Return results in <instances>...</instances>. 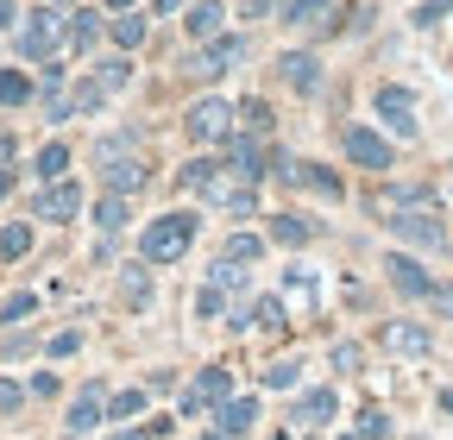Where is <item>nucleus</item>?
I'll return each instance as SVG.
<instances>
[{
  "label": "nucleus",
  "instance_id": "obj_1",
  "mask_svg": "<svg viewBox=\"0 0 453 440\" xmlns=\"http://www.w3.org/2000/svg\"><path fill=\"white\" fill-rule=\"evenodd\" d=\"M95 183L107 189V195H145V183H151V163H145V151H139V133H107V139H95Z\"/></svg>",
  "mask_w": 453,
  "mask_h": 440
},
{
  "label": "nucleus",
  "instance_id": "obj_2",
  "mask_svg": "<svg viewBox=\"0 0 453 440\" xmlns=\"http://www.w3.org/2000/svg\"><path fill=\"white\" fill-rule=\"evenodd\" d=\"M196 233H202V214H196V208L151 214L145 227H139V258H145L151 270H164V264H183V258H189V246H196Z\"/></svg>",
  "mask_w": 453,
  "mask_h": 440
},
{
  "label": "nucleus",
  "instance_id": "obj_3",
  "mask_svg": "<svg viewBox=\"0 0 453 440\" xmlns=\"http://www.w3.org/2000/svg\"><path fill=\"white\" fill-rule=\"evenodd\" d=\"M13 50H19V64H50L57 50H70V13L64 7H50V0H38L32 13H19L13 26Z\"/></svg>",
  "mask_w": 453,
  "mask_h": 440
},
{
  "label": "nucleus",
  "instance_id": "obj_4",
  "mask_svg": "<svg viewBox=\"0 0 453 440\" xmlns=\"http://www.w3.org/2000/svg\"><path fill=\"white\" fill-rule=\"evenodd\" d=\"M246 57H252V38L226 26L220 38H208V44H189V57H183V76H189V82H202V88H214L220 76H234Z\"/></svg>",
  "mask_w": 453,
  "mask_h": 440
},
{
  "label": "nucleus",
  "instance_id": "obj_5",
  "mask_svg": "<svg viewBox=\"0 0 453 440\" xmlns=\"http://www.w3.org/2000/svg\"><path fill=\"white\" fill-rule=\"evenodd\" d=\"M290 195H321V201H347V177L334 171V163L321 157H290V151H277V171H271Z\"/></svg>",
  "mask_w": 453,
  "mask_h": 440
},
{
  "label": "nucleus",
  "instance_id": "obj_6",
  "mask_svg": "<svg viewBox=\"0 0 453 440\" xmlns=\"http://www.w3.org/2000/svg\"><path fill=\"white\" fill-rule=\"evenodd\" d=\"M340 157H347L353 171L390 177V171H396V139H390V133H378L372 120H347V126H340Z\"/></svg>",
  "mask_w": 453,
  "mask_h": 440
},
{
  "label": "nucleus",
  "instance_id": "obj_7",
  "mask_svg": "<svg viewBox=\"0 0 453 440\" xmlns=\"http://www.w3.org/2000/svg\"><path fill=\"white\" fill-rule=\"evenodd\" d=\"M372 114H378V133H390L396 145H410L416 133H422V107H416V88L410 82H378L372 88Z\"/></svg>",
  "mask_w": 453,
  "mask_h": 440
},
{
  "label": "nucleus",
  "instance_id": "obj_8",
  "mask_svg": "<svg viewBox=\"0 0 453 440\" xmlns=\"http://www.w3.org/2000/svg\"><path fill=\"white\" fill-rule=\"evenodd\" d=\"M82 214H88V189H82L76 177L38 183L32 201H26V220H44V227H70V220H82Z\"/></svg>",
  "mask_w": 453,
  "mask_h": 440
},
{
  "label": "nucleus",
  "instance_id": "obj_9",
  "mask_svg": "<svg viewBox=\"0 0 453 440\" xmlns=\"http://www.w3.org/2000/svg\"><path fill=\"white\" fill-rule=\"evenodd\" d=\"M240 133V120H234V101L226 95H196L189 101V114H183V139L189 145H226Z\"/></svg>",
  "mask_w": 453,
  "mask_h": 440
},
{
  "label": "nucleus",
  "instance_id": "obj_10",
  "mask_svg": "<svg viewBox=\"0 0 453 440\" xmlns=\"http://www.w3.org/2000/svg\"><path fill=\"white\" fill-rule=\"evenodd\" d=\"M226 397H234V371H226V365H202V371L183 383V397H177V421H202V415H214Z\"/></svg>",
  "mask_w": 453,
  "mask_h": 440
},
{
  "label": "nucleus",
  "instance_id": "obj_11",
  "mask_svg": "<svg viewBox=\"0 0 453 440\" xmlns=\"http://www.w3.org/2000/svg\"><path fill=\"white\" fill-rule=\"evenodd\" d=\"M271 76H277L283 88H290V95H303V101H315V95L327 88V64H321V50H309V44H296V50H277Z\"/></svg>",
  "mask_w": 453,
  "mask_h": 440
},
{
  "label": "nucleus",
  "instance_id": "obj_12",
  "mask_svg": "<svg viewBox=\"0 0 453 440\" xmlns=\"http://www.w3.org/2000/svg\"><path fill=\"white\" fill-rule=\"evenodd\" d=\"M384 227H390V239L403 246V252H441V246H453L441 208H428V214H390Z\"/></svg>",
  "mask_w": 453,
  "mask_h": 440
},
{
  "label": "nucleus",
  "instance_id": "obj_13",
  "mask_svg": "<svg viewBox=\"0 0 453 440\" xmlns=\"http://www.w3.org/2000/svg\"><path fill=\"white\" fill-rule=\"evenodd\" d=\"M220 163H226V171H234L240 183L258 189V183L277 171V151H271V139H246V133H234V139L220 145Z\"/></svg>",
  "mask_w": 453,
  "mask_h": 440
},
{
  "label": "nucleus",
  "instance_id": "obj_14",
  "mask_svg": "<svg viewBox=\"0 0 453 440\" xmlns=\"http://www.w3.org/2000/svg\"><path fill=\"white\" fill-rule=\"evenodd\" d=\"M384 284H390L396 296H403V302H428L441 277H434V270L422 264V252H403V246H396V252L384 258Z\"/></svg>",
  "mask_w": 453,
  "mask_h": 440
},
{
  "label": "nucleus",
  "instance_id": "obj_15",
  "mask_svg": "<svg viewBox=\"0 0 453 440\" xmlns=\"http://www.w3.org/2000/svg\"><path fill=\"white\" fill-rule=\"evenodd\" d=\"M101 428H107V383L88 377L82 391L70 397V409H64V434H70V440H88V434H101Z\"/></svg>",
  "mask_w": 453,
  "mask_h": 440
},
{
  "label": "nucleus",
  "instance_id": "obj_16",
  "mask_svg": "<svg viewBox=\"0 0 453 440\" xmlns=\"http://www.w3.org/2000/svg\"><path fill=\"white\" fill-rule=\"evenodd\" d=\"M277 26L334 38V32H340V0H277Z\"/></svg>",
  "mask_w": 453,
  "mask_h": 440
},
{
  "label": "nucleus",
  "instance_id": "obj_17",
  "mask_svg": "<svg viewBox=\"0 0 453 440\" xmlns=\"http://www.w3.org/2000/svg\"><path fill=\"white\" fill-rule=\"evenodd\" d=\"M428 208H441V189H428V183H384L372 195L378 220H390V214H428Z\"/></svg>",
  "mask_w": 453,
  "mask_h": 440
},
{
  "label": "nucleus",
  "instance_id": "obj_18",
  "mask_svg": "<svg viewBox=\"0 0 453 440\" xmlns=\"http://www.w3.org/2000/svg\"><path fill=\"white\" fill-rule=\"evenodd\" d=\"M265 239H271L277 252H303V246L321 239V220H309L303 208H277V214L265 220Z\"/></svg>",
  "mask_w": 453,
  "mask_h": 440
},
{
  "label": "nucleus",
  "instance_id": "obj_19",
  "mask_svg": "<svg viewBox=\"0 0 453 440\" xmlns=\"http://www.w3.org/2000/svg\"><path fill=\"white\" fill-rule=\"evenodd\" d=\"M378 346L390 359H428L434 353V327L428 321H384L378 327Z\"/></svg>",
  "mask_w": 453,
  "mask_h": 440
},
{
  "label": "nucleus",
  "instance_id": "obj_20",
  "mask_svg": "<svg viewBox=\"0 0 453 440\" xmlns=\"http://www.w3.org/2000/svg\"><path fill=\"white\" fill-rule=\"evenodd\" d=\"M226 19H234V13H226V0H189L177 26H183V44H208V38L226 32Z\"/></svg>",
  "mask_w": 453,
  "mask_h": 440
},
{
  "label": "nucleus",
  "instance_id": "obj_21",
  "mask_svg": "<svg viewBox=\"0 0 453 440\" xmlns=\"http://www.w3.org/2000/svg\"><path fill=\"white\" fill-rule=\"evenodd\" d=\"M334 415H340V397L327 391V383H315V391H296V397H290V421H296V428H327Z\"/></svg>",
  "mask_w": 453,
  "mask_h": 440
},
{
  "label": "nucleus",
  "instance_id": "obj_22",
  "mask_svg": "<svg viewBox=\"0 0 453 440\" xmlns=\"http://www.w3.org/2000/svg\"><path fill=\"white\" fill-rule=\"evenodd\" d=\"M220 177H226V163H220L214 151H196V157H183V171H177V189H183V195H202V201H208Z\"/></svg>",
  "mask_w": 453,
  "mask_h": 440
},
{
  "label": "nucleus",
  "instance_id": "obj_23",
  "mask_svg": "<svg viewBox=\"0 0 453 440\" xmlns=\"http://www.w3.org/2000/svg\"><path fill=\"white\" fill-rule=\"evenodd\" d=\"M258 415H265V409H258V397H252V391H246V397L234 391V397H226V403L214 409V428H220L226 440H246V434L258 428Z\"/></svg>",
  "mask_w": 453,
  "mask_h": 440
},
{
  "label": "nucleus",
  "instance_id": "obj_24",
  "mask_svg": "<svg viewBox=\"0 0 453 440\" xmlns=\"http://www.w3.org/2000/svg\"><path fill=\"white\" fill-rule=\"evenodd\" d=\"M88 227H95L101 239L127 233V227H133V195H107V189H101V195L88 201Z\"/></svg>",
  "mask_w": 453,
  "mask_h": 440
},
{
  "label": "nucleus",
  "instance_id": "obj_25",
  "mask_svg": "<svg viewBox=\"0 0 453 440\" xmlns=\"http://www.w3.org/2000/svg\"><path fill=\"white\" fill-rule=\"evenodd\" d=\"M145 38H151V13L145 7H133V13H107V44L113 50H145Z\"/></svg>",
  "mask_w": 453,
  "mask_h": 440
},
{
  "label": "nucleus",
  "instance_id": "obj_26",
  "mask_svg": "<svg viewBox=\"0 0 453 440\" xmlns=\"http://www.w3.org/2000/svg\"><path fill=\"white\" fill-rule=\"evenodd\" d=\"M234 120H240L246 139H271V133H277V107H271L265 95H240V101H234Z\"/></svg>",
  "mask_w": 453,
  "mask_h": 440
},
{
  "label": "nucleus",
  "instance_id": "obj_27",
  "mask_svg": "<svg viewBox=\"0 0 453 440\" xmlns=\"http://www.w3.org/2000/svg\"><path fill=\"white\" fill-rule=\"evenodd\" d=\"M70 163H76V151H70L64 139H44V145L32 151V183H64Z\"/></svg>",
  "mask_w": 453,
  "mask_h": 440
},
{
  "label": "nucleus",
  "instance_id": "obj_28",
  "mask_svg": "<svg viewBox=\"0 0 453 440\" xmlns=\"http://www.w3.org/2000/svg\"><path fill=\"white\" fill-rule=\"evenodd\" d=\"M88 76L101 82V95L113 101V95H127L133 88V57H127V50H107V57H95L88 64Z\"/></svg>",
  "mask_w": 453,
  "mask_h": 440
},
{
  "label": "nucleus",
  "instance_id": "obj_29",
  "mask_svg": "<svg viewBox=\"0 0 453 440\" xmlns=\"http://www.w3.org/2000/svg\"><path fill=\"white\" fill-rule=\"evenodd\" d=\"M107 38V19H101V7H70V50L76 57H88V50Z\"/></svg>",
  "mask_w": 453,
  "mask_h": 440
},
{
  "label": "nucleus",
  "instance_id": "obj_30",
  "mask_svg": "<svg viewBox=\"0 0 453 440\" xmlns=\"http://www.w3.org/2000/svg\"><path fill=\"white\" fill-rule=\"evenodd\" d=\"M101 107H107V95H101V82L82 70V76L70 82V95H64V114H70V120H95Z\"/></svg>",
  "mask_w": 453,
  "mask_h": 440
},
{
  "label": "nucleus",
  "instance_id": "obj_31",
  "mask_svg": "<svg viewBox=\"0 0 453 440\" xmlns=\"http://www.w3.org/2000/svg\"><path fill=\"white\" fill-rule=\"evenodd\" d=\"M38 246V220H0V264H19Z\"/></svg>",
  "mask_w": 453,
  "mask_h": 440
},
{
  "label": "nucleus",
  "instance_id": "obj_32",
  "mask_svg": "<svg viewBox=\"0 0 453 440\" xmlns=\"http://www.w3.org/2000/svg\"><path fill=\"white\" fill-rule=\"evenodd\" d=\"M26 101H38V82H32V70H13V64H0V107H26Z\"/></svg>",
  "mask_w": 453,
  "mask_h": 440
},
{
  "label": "nucleus",
  "instance_id": "obj_33",
  "mask_svg": "<svg viewBox=\"0 0 453 440\" xmlns=\"http://www.w3.org/2000/svg\"><path fill=\"white\" fill-rule=\"evenodd\" d=\"M208 284H214V290H226L234 302H246V290H252V270H246V264H234V258H214V264H208Z\"/></svg>",
  "mask_w": 453,
  "mask_h": 440
},
{
  "label": "nucleus",
  "instance_id": "obj_34",
  "mask_svg": "<svg viewBox=\"0 0 453 440\" xmlns=\"http://www.w3.org/2000/svg\"><path fill=\"white\" fill-rule=\"evenodd\" d=\"M265 252H271L265 227H258V233H240V227H234V233H226V246H220V258H234V264H246V270H252Z\"/></svg>",
  "mask_w": 453,
  "mask_h": 440
},
{
  "label": "nucleus",
  "instance_id": "obj_35",
  "mask_svg": "<svg viewBox=\"0 0 453 440\" xmlns=\"http://www.w3.org/2000/svg\"><path fill=\"white\" fill-rule=\"evenodd\" d=\"M120 302H127V308H151V264H145V258L120 270Z\"/></svg>",
  "mask_w": 453,
  "mask_h": 440
},
{
  "label": "nucleus",
  "instance_id": "obj_36",
  "mask_svg": "<svg viewBox=\"0 0 453 440\" xmlns=\"http://www.w3.org/2000/svg\"><path fill=\"white\" fill-rule=\"evenodd\" d=\"M252 327H258V334H283V327H290V302H283V296H258L252 302Z\"/></svg>",
  "mask_w": 453,
  "mask_h": 440
},
{
  "label": "nucleus",
  "instance_id": "obj_37",
  "mask_svg": "<svg viewBox=\"0 0 453 440\" xmlns=\"http://www.w3.org/2000/svg\"><path fill=\"white\" fill-rule=\"evenodd\" d=\"M258 383H265V391H296V383H303V359H271L258 371Z\"/></svg>",
  "mask_w": 453,
  "mask_h": 440
},
{
  "label": "nucleus",
  "instance_id": "obj_38",
  "mask_svg": "<svg viewBox=\"0 0 453 440\" xmlns=\"http://www.w3.org/2000/svg\"><path fill=\"white\" fill-rule=\"evenodd\" d=\"M145 403H151V391H139V383L133 391H113L107 397V421H133V415H145Z\"/></svg>",
  "mask_w": 453,
  "mask_h": 440
},
{
  "label": "nucleus",
  "instance_id": "obj_39",
  "mask_svg": "<svg viewBox=\"0 0 453 440\" xmlns=\"http://www.w3.org/2000/svg\"><path fill=\"white\" fill-rule=\"evenodd\" d=\"M32 315H38V296H32V290H13L7 302H0V327H7V334H13V327H26Z\"/></svg>",
  "mask_w": 453,
  "mask_h": 440
},
{
  "label": "nucleus",
  "instance_id": "obj_40",
  "mask_svg": "<svg viewBox=\"0 0 453 440\" xmlns=\"http://www.w3.org/2000/svg\"><path fill=\"white\" fill-rule=\"evenodd\" d=\"M226 308H234V296L214 290V284L202 277V290H196V321H226Z\"/></svg>",
  "mask_w": 453,
  "mask_h": 440
},
{
  "label": "nucleus",
  "instance_id": "obj_41",
  "mask_svg": "<svg viewBox=\"0 0 453 440\" xmlns=\"http://www.w3.org/2000/svg\"><path fill=\"white\" fill-rule=\"evenodd\" d=\"M353 434H359V440H390V409H384V403H365L359 421H353Z\"/></svg>",
  "mask_w": 453,
  "mask_h": 440
},
{
  "label": "nucleus",
  "instance_id": "obj_42",
  "mask_svg": "<svg viewBox=\"0 0 453 440\" xmlns=\"http://www.w3.org/2000/svg\"><path fill=\"white\" fill-rule=\"evenodd\" d=\"M441 19H453V0H422V7L410 13V26H416V32H434Z\"/></svg>",
  "mask_w": 453,
  "mask_h": 440
},
{
  "label": "nucleus",
  "instance_id": "obj_43",
  "mask_svg": "<svg viewBox=\"0 0 453 440\" xmlns=\"http://www.w3.org/2000/svg\"><path fill=\"white\" fill-rule=\"evenodd\" d=\"M220 208H226V220H252V214H258V189H252V183H240Z\"/></svg>",
  "mask_w": 453,
  "mask_h": 440
},
{
  "label": "nucleus",
  "instance_id": "obj_44",
  "mask_svg": "<svg viewBox=\"0 0 453 440\" xmlns=\"http://www.w3.org/2000/svg\"><path fill=\"white\" fill-rule=\"evenodd\" d=\"M26 403H32L26 383H19V377H0V415H19Z\"/></svg>",
  "mask_w": 453,
  "mask_h": 440
},
{
  "label": "nucleus",
  "instance_id": "obj_45",
  "mask_svg": "<svg viewBox=\"0 0 453 440\" xmlns=\"http://www.w3.org/2000/svg\"><path fill=\"white\" fill-rule=\"evenodd\" d=\"M359 359H365V353H359L353 340H334V353H327V365H334L340 377H353V371H359Z\"/></svg>",
  "mask_w": 453,
  "mask_h": 440
},
{
  "label": "nucleus",
  "instance_id": "obj_46",
  "mask_svg": "<svg viewBox=\"0 0 453 440\" xmlns=\"http://www.w3.org/2000/svg\"><path fill=\"white\" fill-rule=\"evenodd\" d=\"M277 296H283V302H290V296H296V302H315V277H309V270H290Z\"/></svg>",
  "mask_w": 453,
  "mask_h": 440
},
{
  "label": "nucleus",
  "instance_id": "obj_47",
  "mask_svg": "<svg viewBox=\"0 0 453 440\" xmlns=\"http://www.w3.org/2000/svg\"><path fill=\"white\" fill-rule=\"evenodd\" d=\"M44 353H50V359H70V353H82V327H64V334H50V340H44Z\"/></svg>",
  "mask_w": 453,
  "mask_h": 440
},
{
  "label": "nucleus",
  "instance_id": "obj_48",
  "mask_svg": "<svg viewBox=\"0 0 453 440\" xmlns=\"http://www.w3.org/2000/svg\"><path fill=\"white\" fill-rule=\"evenodd\" d=\"M26 391H32L38 403H50L57 391H64V377H57V371H32V383H26Z\"/></svg>",
  "mask_w": 453,
  "mask_h": 440
},
{
  "label": "nucleus",
  "instance_id": "obj_49",
  "mask_svg": "<svg viewBox=\"0 0 453 440\" xmlns=\"http://www.w3.org/2000/svg\"><path fill=\"white\" fill-rule=\"evenodd\" d=\"M183 7H189V0H145L151 19H183Z\"/></svg>",
  "mask_w": 453,
  "mask_h": 440
},
{
  "label": "nucleus",
  "instance_id": "obj_50",
  "mask_svg": "<svg viewBox=\"0 0 453 440\" xmlns=\"http://www.w3.org/2000/svg\"><path fill=\"white\" fill-rule=\"evenodd\" d=\"M428 302H434V315H441V321H453V277H447V284H434V296H428Z\"/></svg>",
  "mask_w": 453,
  "mask_h": 440
},
{
  "label": "nucleus",
  "instance_id": "obj_51",
  "mask_svg": "<svg viewBox=\"0 0 453 440\" xmlns=\"http://www.w3.org/2000/svg\"><path fill=\"white\" fill-rule=\"evenodd\" d=\"M13 163H19V139L0 133V171H13Z\"/></svg>",
  "mask_w": 453,
  "mask_h": 440
},
{
  "label": "nucleus",
  "instance_id": "obj_52",
  "mask_svg": "<svg viewBox=\"0 0 453 440\" xmlns=\"http://www.w3.org/2000/svg\"><path fill=\"white\" fill-rule=\"evenodd\" d=\"M19 26V0H0V32H13Z\"/></svg>",
  "mask_w": 453,
  "mask_h": 440
},
{
  "label": "nucleus",
  "instance_id": "obj_53",
  "mask_svg": "<svg viewBox=\"0 0 453 440\" xmlns=\"http://www.w3.org/2000/svg\"><path fill=\"white\" fill-rule=\"evenodd\" d=\"M13 189H19V163H13V171H0V201H7Z\"/></svg>",
  "mask_w": 453,
  "mask_h": 440
},
{
  "label": "nucleus",
  "instance_id": "obj_54",
  "mask_svg": "<svg viewBox=\"0 0 453 440\" xmlns=\"http://www.w3.org/2000/svg\"><path fill=\"white\" fill-rule=\"evenodd\" d=\"M265 13H277V0H246V19H265Z\"/></svg>",
  "mask_w": 453,
  "mask_h": 440
},
{
  "label": "nucleus",
  "instance_id": "obj_55",
  "mask_svg": "<svg viewBox=\"0 0 453 440\" xmlns=\"http://www.w3.org/2000/svg\"><path fill=\"white\" fill-rule=\"evenodd\" d=\"M107 13H133V7H145V0H101Z\"/></svg>",
  "mask_w": 453,
  "mask_h": 440
},
{
  "label": "nucleus",
  "instance_id": "obj_56",
  "mask_svg": "<svg viewBox=\"0 0 453 440\" xmlns=\"http://www.w3.org/2000/svg\"><path fill=\"white\" fill-rule=\"evenodd\" d=\"M107 440H145V428H120V434H107Z\"/></svg>",
  "mask_w": 453,
  "mask_h": 440
},
{
  "label": "nucleus",
  "instance_id": "obj_57",
  "mask_svg": "<svg viewBox=\"0 0 453 440\" xmlns=\"http://www.w3.org/2000/svg\"><path fill=\"white\" fill-rule=\"evenodd\" d=\"M50 7H64V13H70V7H76V0H50Z\"/></svg>",
  "mask_w": 453,
  "mask_h": 440
},
{
  "label": "nucleus",
  "instance_id": "obj_58",
  "mask_svg": "<svg viewBox=\"0 0 453 440\" xmlns=\"http://www.w3.org/2000/svg\"><path fill=\"white\" fill-rule=\"evenodd\" d=\"M340 440H359V434H340Z\"/></svg>",
  "mask_w": 453,
  "mask_h": 440
},
{
  "label": "nucleus",
  "instance_id": "obj_59",
  "mask_svg": "<svg viewBox=\"0 0 453 440\" xmlns=\"http://www.w3.org/2000/svg\"><path fill=\"white\" fill-rule=\"evenodd\" d=\"M410 440H422V434H410Z\"/></svg>",
  "mask_w": 453,
  "mask_h": 440
},
{
  "label": "nucleus",
  "instance_id": "obj_60",
  "mask_svg": "<svg viewBox=\"0 0 453 440\" xmlns=\"http://www.w3.org/2000/svg\"><path fill=\"white\" fill-rule=\"evenodd\" d=\"M447 252H453V246H447Z\"/></svg>",
  "mask_w": 453,
  "mask_h": 440
}]
</instances>
